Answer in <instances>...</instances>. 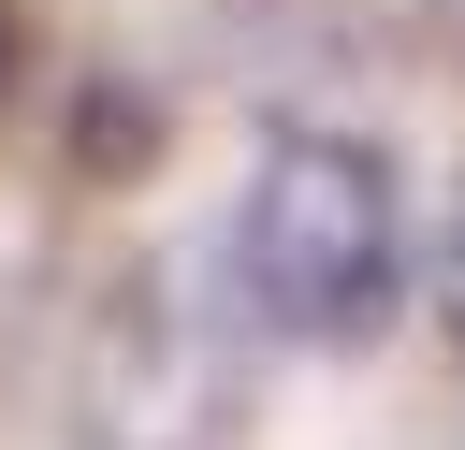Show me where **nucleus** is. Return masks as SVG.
<instances>
[{
  "mask_svg": "<svg viewBox=\"0 0 465 450\" xmlns=\"http://www.w3.org/2000/svg\"><path fill=\"white\" fill-rule=\"evenodd\" d=\"M232 290L276 348H363L407 305V174L378 131H276L232 189Z\"/></svg>",
  "mask_w": 465,
  "mask_h": 450,
  "instance_id": "f257e3e1",
  "label": "nucleus"
},
{
  "mask_svg": "<svg viewBox=\"0 0 465 450\" xmlns=\"http://www.w3.org/2000/svg\"><path fill=\"white\" fill-rule=\"evenodd\" d=\"M15 73H29V15L0 0V102H15Z\"/></svg>",
  "mask_w": 465,
  "mask_h": 450,
  "instance_id": "f03ea898",
  "label": "nucleus"
},
{
  "mask_svg": "<svg viewBox=\"0 0 465 450\" xmlns=\"http://www.w3.org/2000/svg\"><path fill=\"white\" fill-rule=\"evenodd\" d=\"M436 290H450V348H465V218H450V276Z\"/></svg>",
  "mask_w": 465,
  "mask_h": 450,
  "instance_id": "7ed1b4c3",
  "label": "nucleus"
}]
</instances>
